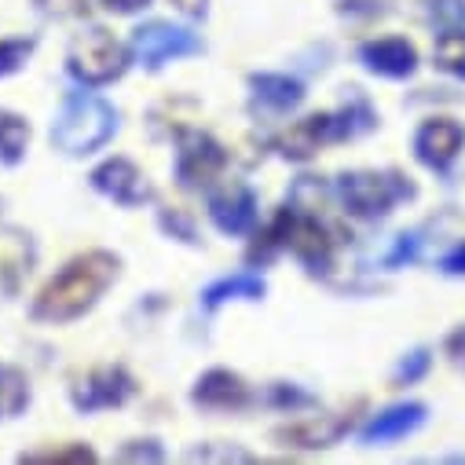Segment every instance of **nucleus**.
Here are the masks:
<instances>
[{
  "label": "nucleus",
  "mask_w": 465,
  "mask_h": 465,
  "mask_svg": "<svg viewBox=\"0 0 465 465\" xmlns=\"http://www.w3.org/2000/svg\"><path fill=\"white\" fill-rule=\"evenodd\" d=\"M374 129V114L363 99H352L348 106H341L337 114H312V118L290 125L282 136H279V151L282 158H293V162H304L312 158L322 143L330 140H348V136H360Z\"/></svg>",
  "instance_id": "nucleus-3"
},
{
  "label": "nucleus",
  "mask_w": 465,
  "mask_h": 465,
  "mask_svg": "<svg viewBox=\"0 0 465 465\" xmlns=\"http://www.w3.org/2000/svg\"><path fill=\"white\" fill-rule=\"evenodd\" d=\"M360 59L367 63V70L381 74V77H411L418 66V52L414 45L400 41V37H385V41H371L360 48Z\"/></svg>",
  "instance_id": "nucleus-14"
},
{
  "label": "nucleus",
  "mask_w": 465,
  "mask_h": 465,
  "mask_svg": "<svg viewBox=\"0 0 465 465\" xmlns=\"http://www.w3.org/2000/svg\"><path fill=\"white\" fill-rule=\"evenodd\" d=\"M227 165L223 147L205 136V133H183L180 136V154H176V176L183 187H202L216 180V173Z\"/></svg>",
  "instance_id": "nucleus-9"
},
{
  "label": "nucleus",
  "mask_w": 465,
  "mask_h": 465,
  "mask_svg": "<svg viewBox=\"0 0 465 465\" xmlns=\"http://www.w3.org/2000/svg\"><path fill=\"white\" fill-rule=\"evenodd\" d=\"M183 15H205V0H173Z\"/></svg>",
  "instance_id": "nucleus-34"
},
{
  "label": "nucleus",
  "mask_w": 465,
  "mask_h": 465,
  "mask_svg": "<svg viewBox=\"0 0 465 465\" xmlns=\"http://www.w3.org/2000/svg\"><path fill=\"white\" fill-rule=\"evenodd\" d=\"M23 461H30V465H88V461H95V454L84 443H74V447H63V450H34V454H23Z\"/></svg>",
  "instance_id": "nucleus-23"
},
{
  "label": "nucleus",
  "mask_w": 465,
  "mask_h": 465,
  "mask_svg": "<svg viewBox=\"0 0 465 465\" xmlns=\"http://www.w3.org/2000/svg\"><path fill=\"white\" fill-rule=\"evenodd\" d=\"M118 458H122V461H162L165 454H162V447H158L154 440H143V447H140V443L122 447V450H118Z\"/></svg>",
  "instance_id": "nucleus-28"
},
{
  "label": "nucleus",
  "mask_w": 465,
  "mask_h": 465,
  "mask_svg": "<svg viewBox=\"0 0 465 465\" xmlns=\"http://www.w3.org/2000/svg\"><path fill=\"white\" fill-rule=\"evenodd\" d=\"M209 216L223 235H246L257 223V198L246 183H227L209 198Z\"/></svg>",
  "instance_id": "nucleus-11"
},
{
  "label": "nucleus",
  "mask_w": 465,
  "mask_h": 465,
  "mask_svg": "<svg viewBox=\"0 0 465 465\" xmlns=\"http://www.w3.org/2000/svg\"><path fill=\"white\" fill-rule=\"evenodd\" d=\"M194 52H202V37L173 23H147L133 34V55L147 70H162L169 59L194 55Z\"/></svg>",
  "instance_id": "nucleus-7"
},
{
  "label": "nucleus",
  "mask_w": 465,
  "mask_h": 465,
  "mask_svg": "<svg viewBox=\"0 0 465 465\" xmlns=\"http://www.w3.org/2000/svg\"><path fill=\"white\" fill-rule=\"evenodd\" d=\"M348 429H352V414H348V411H337V414H319V418H304V421L282 425V429H275V440L286 443V447L319 450V447L337 443Z\"/></svg>",
  "instance_id": "nucleus-12"
},
{
  "label": "nucleus",
  "mask_w": 465,
  "mask_h": 465,
  "mask_svg": "<svg viewBox=\"0 0 465 465\" xmlns=\"http://www.w3.org/2000/svg\"><path fill=\"white\" fill-rule=\"evenodd\" d=\"M30 403V381L19 367L0 363V418H15Z\"/></svg>",
  "instance_id": "nucleus-20"
},
{
  "label": "nucleus",
  "mask_w": 465,
  "mask_h": 465,
  "mask_svg": "<svg viewBox=\"0 0 465 465\" xmlns=\"http://www.w3.org/2000/svg\"><path fill=\"white\" fill-rule=\"evenodd\" d=\"M30 143V125L12 110H0V158L5 162H19L23 151Z\"/></svg>",
  "instance_id": "nucleus-21"
},
{
  "label": "nucleus",
  "mask_w": 465,
  "mask_h": 465,
  "mask_svg": "<svg viewBox=\"0 0 465 465\" xmlns=\"http://www.w3.org/2000/svg\"><path fill=\"white\" fill-rule=\"evenodd\" d=\"M187 458H191V461H253L250 450L227 447V443H220V447H198V450H191Z\"/></svg>",
  "instance_id": "nucleus-26"
},
{
  "label": "nucleus",
  "mask_w": 465,
  "mask_h": 465,
  "mask_svg": "<svg viewBox=\"0 0 465 465\" xmlns=\"http://www.w3.org/2000/svg\"><path fill=\"white\" fill-rule=\"evenodd\" d=\"M421 421H425V407H421V403H396V407H389L385 414L371 418V425L360 432V440H363L367 447L392 443V440H403L407 432H414Z\"/></svg>",
  "instance_id": "nucleus-16"
},
{
  "label": "nucleus",
  "mask_w": 465,
  "mask_h": 465,
  "mask_svg": "<svg viewBox=\"0 0 465 465\" xmlns=\"http://www.w3.org/2000/svg\"><path fill=\"white\" fill-rule=\"evenodd\" d=\"M103 5H106L110 12H118V15H133V12H143L151 0H103Z\"/></svg>",
  "instance_id": "nucleus-32"
},
{
  "label": "nucleus",
  "mask_w": 465,
  "mask_h": 465,
  "mask_svg": "<svg viewBox=\"0 0 465 465\" xmlns=\"http://www.w3.org/2000/svg\"><path fill=\"white\" fill-rule=\"evenodd\" d=\"M337 194H341V205L352 216L374 220V216H385L396 202L414 198V183H407L400 173L356 169V173H344L337 180Z\"/></svg>",
  "instance_id": "nucleus-5"
},
{
  "label": "nucleus",
  "mask_w": 465,
  "mask_h": 465,
  "mask_svg": "<svg viewBox=\"0 0 465 465\" xmlns=\"http://www.w3.org/2000/svg\"><path fill=\"white\" fill-rule=\"evenodd\" d=\"M333 8L341 15H374L381 12V0H333Z\"/></svg>",
  "instance_id": "nucleus-30"
},
{
  "label": "nucleus",
  "mask_w": 465,
  "mask_h": 465,
  "mask_svg": "<svg viewBox=\"0 0 465 465\" xmlns=\"http://www.w3.org/2000/svg\"><path fill=\"white\" fill-rule=\"evenodd\" d=\"M414 253H418V235L411 231H403V235H396V246H392V253H389V268H400L403 261H414Z\"/></svg>",
  "instance_id": "nucleus-29"
},
{
  "label": "nucleus",
  "mask_w": 465,
  "mask_h": 465,
  "mask_svg": "<svg viewBox=\"0 0 465 465\" xmlns=\"http://www.w3.org/2000/svg\"><path fill=\"white\" fill-rule=\"evenodd\" d=\"M34 52V41H0V77L15 74Z\"/></svg>",
  "instance_id": "nucleus-25"
},
{
  "label": "nucleus",
  "mask_w": 465,
  "mask_h": 465,
  "mask_svg": "<svg viewBox=\"0 0 465 465\" xmlns=\"http://www.w3.org/2000/svg\"><path fill=\"white\" fill-rule=\"evenodd\" d=\"M70 74L81 84H110L114 77H122L129 66V52L114 41V34H106L103 26H92L88 34H81L70 45V59H66Z\"/></svg>",
  "instance_id": "nucleus-6"
},
{
  "label": "nucleus",
  "mask_w": 465,
  "mask_h": 465,
  "mask_svg": "<svg viewBox=\"0 0 465 465\" xmlns=\"http://www.w3.org/2000/svg\"><path fill=\"white\" fill-rule=\"evenodd\" d=\"M92 187L122 205H143L151 198L147 176L129 162V158H110L92 173Z\"/></svg>",
  "instance_id": "nucleus-10"
},
{
  "label": "nucleus",
  "mask_w": 465,
  "mask_h": 465,
  "mask_svg": "<svg viewBox=\"0 0 465 465\" xmlns=\"http://www.w3.org/2000/svg\"><path fill=\"white\" fill-rule=\"evenodd\" d=\"M436 66L465 81V34H443L436 41Z\"/></svg>",
  "instance_id": "nucleus-22"
},
{
  "label": "nucleus",
  "mask_w": 465,
  "mask_h": 465,
  "mask_svg": "<svg viewBox=\"0 0 465 465\" xmlns=\"http://www.w3.org/2000/svg\"><path fill=\"white\" fill-rule=\"evenodd\" d=\"M425 367H429V352H421V348H418V352L411 356V360H403V367H400V381H414V378H421L425 374Z\"/></svg>",
  "instance_id": "nucleus-31"
},
{
  "label": "nucleus",
  "mask_w": 465,
  "mask_h": 465,
  "mask_svg": "<svg viewBox=\"0 0 465 465\" xmlns=\"http://www.w3.org/2000/svg\"><path fill=\"white\" fill-rule=\"evenodd\" d=\"M118 133V110L99 95H70L52 125V140L66 154H92Z\"/></svg>",
  "instance_id": "nucleus-2"
},
{
  "label": "nucleus",
  "mask_w": 465,
  "mask_h": 465,
  "mask_svg": "<svg viewBox=\"0 0 465 465\" xmlns=\"http://www.w3.org/2000/svg\"><path fill=\"white\" fill-rule=\"evenodd\" d=\"M261 297H264V279H257V275H231V279L213 282L202 293V304L209 312H216L227 301H261Z\"/></svg>",
  "instance_id": "nucleus-19"
},
{
  "label": "nucleus",
  "mask_w": 465,
  "mask_h": 465,
  "mask_svg": "<svg viewBox=\"0 0 465 465\" xmlns=\"http://www.w3.org/2000/svg\"><path fill=\"white\" fill-rule=\"evenodd\" d=\"M250 88H253L257 103H264L268 110H293L304 99L301 81H293L286 74H253L250 77Z\"/></svg>",
  "instance_id": "nucleus-18"
},
{
  "label": "nucleus",
  "mask_w": 465,
  "mask_h": 465,
  "mask_svg": "<svg viewBox=\"0 0 465 465\" xmlns=\"http://www.w3.org/2000/svg\"><path fill=\"white\" fill-rule=\"evenodd\" d=\"M41 8V15H52V19H77L88 12V0H34Z\"/></svg>",
  "instance_id": "nucleus-27"
},
{
  "label": "nucleus",
  "mask_w": 465,
  "mask_h": 465,
  "mask_svg": "<svg viewBox=\"0 0 465 465\" xmlns=\"http://www.w3.org/2000/svg\"><path fill=\"white\" fill-rule=\"evenodd\" d=\"M443 272H450V275H465V246H458L454 253L443 257Z\"/></svg>",
  "instance_id": "nucleus-33"
},
{
  "label": "nucleus",
  "mask_w": 465,
  "mask_h": 465,
  "mask_svg": "<svg viewBox=\"0 0 465 465\" xmlns=\"http://www.w3.org/2000/svg\"><path fill=\"white\" fill-rule=\"evenodd\" d=\"M268 246H264V253L268 250H275V246H286L293 257H301L308 268H326L330 264V257H333V246H337V239H333V231H330V223L319 216V209L315 205H286L279 216H275V223L268 227Z\"/></svg>",
  "instance_id": "nucleus-4"
},
{
  "label": "nucleus",
  "mask_w": 465,
  "mask_h": 465,
  "mask_svg": "<svg viewBox=\"0 0 465 465\" xmlns=\"http://www.w3.org/2000/svg\"><path fill=\"white\" fill-rule=\"evenodd\" d=\"M118 279V257L106 250H92L74 257L37 297L34 315L45 322H70L77 315H84L103 293L106 286Z\"/></svg>",
  "instance_id": "nucleus-1"
},
{
  "label": "nucleus",
  "mask_w": 465,
  "mask_h": 465,
  "mask_svg": "<svg viewBox=\"0 0 465 465\" xmlns=\"http://www.w3.org/2000/svg\"><path fill=\"white\" fill-rule=\"evenodd\" d=\"M191 396H194V403L213 407V411H231V407H246L250 403L246 381L239 374H231V371H209V374H202Z\"/></svg>",
  "instance_id": "nucleus-15"
},
{
  "label": "nucleus",
  "mask_w": 465,
  "mask_h": 465,
  "mask_svg": "<svg viewBox=\"0 0 465 465\" xmlns=\"http://www.w3.org/2000/svg\"><path fill=\"white\" fill-rule=\"evenodd\" d=\"M34 264V242L23 231H0V286L8 293L19 290V282L30 275Z\"/></svg>",
  "instance_id": "nucleus-17"
},
{
  "label": "nucleus",
  "mask_w": 465,
  "mask_h": 465,
  "mask_svg": "<svg viewBox=\"0 0 465 465\" xmlns=\"http://www.w3.org/2000/svg\"><path fill=\"white\" fill-rule=\"evenodd\" d=\"M414 151H418V158H421L425 165L447 169V165L458 158V151H461V129H458L454 122H447V118L425 122V125L418 129V136H414Z\"/></svg>",
  "instance_id": "nucleus-13"
},
{
  "label": "nucleus",
  "mask_w": 465,
  "mask_h": 465,
  "mask_svg": "<svg viewBox=\"0 0 465 465\" xmlns=\"http://www.w3.org/2000/svg\"><path fill=\"white\" fill-rule=\"evenodd\" d=\"M136 392L133 378L122 367H99L84 378H77V385L70 389L74 407L77 411H106V407H122L129 396Z\"/></svg>",
  "instance_id": "nucleus-8"
},
{
  "label": "nucleus",
  "mask_w": 465,
  "mask_h": 465,
  "mask_svg": "<svg viewBox=\"0 0 465 465\" xmlns=\"http://www.w3.org/2000/svg\"><path fill=\"white\" fill-rule=\"evenodd\" d=\"M429 19L443 34L465 30V0H429Z\"/></svg>",
  "instance_id": "nucleus-24"
}]
</instances>
